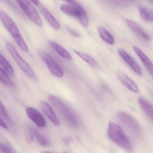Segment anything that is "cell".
<instances>
[{
	"label": "cell",
	"mask_w": 153,
	"mask_h": 153,
	"mask_svg": "<svg viewBox=\"0 0 153 153\" xmlns=\"http://www.w3.org/2000/svg\"><path fill=\"white\" fill-rule=\"evenodd\" d=\"M66 28H67V30L69 31V33L71 35H72V36H74L75 37H81V34L78 31L75 30L68 27H67Z\"/></svg>",
	"instance_id": "83f0119b"
},
{
	"label": "cell",
	"mask_w": 153,
	"mask_h": 153,
	"mask_svg": "<svg viewBox=\"0 0 153 153\" xmlns=\"http://www.w3.org/2000/svg\"><path fill=\"white\" fill-rule=\"evenodd\" d=\"M118 53L121 58L137 74L140 76L143 75V72L141 67L130 55L122 48L118 49Z\"/></svg>",
	"instance_id": "9c48e42d"
},
{
	"label": "cell",
	"mask_w": 153,
	"mask_h": 153,
	"mask_svg": "<svg viewBox=\"0 0 153 153\" xmlns=\"http://www.w3.org/2000/svg\"><path fill=\"white\" fill-rule=\"evenodd\" d=\"M117 116L121 123L132 133L137 136L141 135L142 131L140 126L130 114L125 111H121L118 113Z\"/></svg>",
	"instance_id": "8992f818"
},
{
	"label": "cell",
	"mask_w": 153,
	"mask_h": 153,
	"mask_svg": "<svg viewBox=\"0 0 153 153\" xmlns=\"http://www.w3.org/2000/svg\"><path fill=\"white\" fill-rule=\"evenodd\" d=\"M49 45L54 51H55L63 58L67 59H72V56L68 51L56 42L52 41H49Z\"/></svg>",
	"instance_id": "e0dca14e"
},
{
	"label": "cell",
	"mask_w": 153,
	"mask_h": 153,
	"mask_svg": "<svg viewBox=\"0 0 153 153\" xmlns=\"http://www.w3.org/2000/svg\"><path fill=\"white\" fill-rule=\"evenodd\" d=\"M138 103L142 109L153 122V105L143 98L138 99Z\"/></svg>",
	"instance_id": "2e32d148"
},
{
	"label": "cell",
	"mask_w": 153,
	"mask_h": 153,
	"mask_svg": "<svg viewBox=\"0 0 153 153\" xmlns=\"http://www.w3.org/2000/svg\"><path fill=\"white\" fill-rule=\"evenodd\" d=\"M60 9L66 14L77 19L83 27H87L89 26V19L88 15L81 4L74 5L63 4L60 7Z\"/></svg>",
	"instance_id": "3957f363"
},
{
	"label": "cell",
	"mask_w": 153,
	"mask_h": 153,
	"mask_svg": "<svg viewBox=\"0 0 153 153\" xmlns=\"http://www.w3.org/2000/svg\"><path fill=\"white\" fill-rule=\"evenodd\" d=\"M16 44H17L19 47L25 52H28V46L26 44V42L24 41V39L22 38V36L18 38L14 39Z\"/></svg>",
	"instance_id": "d4e9b609"
},
{
	"label": "cell",
	"mask_w": 153,
	"mask_h": 153,
	"mask_svg": "<svg viewBox=\"0 0 153 153\" xmlns=\"http://www.w3.org/2000/svg\"><path fill=\"white\" fill-rule=\"evenodd\" d=\"M127 24L132 31L139 38L145 41L151 40V37L136 22L130 19L126 20Z\"/></svg>",
	"instance_id": "8fae6325"
},
{
	"label": "cell",
	"mask_w": 153,
	"mask_h": 153,
	"mask_svg": "<svg viewBox=\"0 0 153 153\" xmlns=\"http://www.w3.org/2000/svg\"><path fill=\"white\" fill-rule=\"evenodd\" d=\"M40 56L49 71L53 75L58 77H62L64 76L63 69L49 54L45 52H41L40 53Z\"/></svg>",
	"instance_id": "ba28073f"
},
{
	"label": "cell",
	"mask_w": 153,
	"mask_h": 153,
	"mask_svg": "<svg viewBox=\"0 0 153 153\" xmlns=\"http://www.w3.org/2000/svg\"><path fill=\"white\" fill-rule=\"evenodd\" d=\"M32 2L36 5H38L40 4L39 1V0H30Z\"/></svg>",
	"instance_id": "1f68e13d"
},
{
	"label": "cell",
	"mask_w": 153,
	"mask_h": 153,
	"mask_svg": "<svg viewBox=\"0 0 153 153\" xmlns=\"http://www.w3.org/2000/svg\"><path fill=\"white\" fill-rule=\"evenodd\" d=\"M109 138L114 143L128 152H132L133 146L120 126L113 122H110L107 129Z\"/></svg>",
	"instance_id": "6da1fadb"
},
{
	"label": "cell",
	"mask_w": 153,
	"mask_h": 153,
	"mask_svg": "<svg viewBox=\"0 0 153 153\" xmlns=\"http://www.w3.org/2000/svg\"><path fill=\"white\" fill-rule=\"evenodd\" d=\"M140 13L141 17L147 22H153V11L148 7H142L140 9Z\"/></svg>",
	"instance_id": "44dd1931"
},
{
	"label": "cell",
	"mask_w": 153,
	"mask_h": 153,
	"mask_svg": "<svg viewBox=\"0 0 153 153\" xmlns=\"http://www.w3.org/2000/svg\"><path fill=\"white\" fill-rule=\"evenodd\" d=\"M118 78L120 82L131 91L134 93L139 92V88L134 82L125 74L119 73Z\"/></svg>",
	"instance_id": "9a60e30c"
},
{
	"label": "cell",
	"mask_w": 153,
	"mask_h": 153,
	"mask_svg": "<svg viewBox=\"0 0 153 153\" xmlns=\"http://www.w3.org/2000/svg\"><path fill=\"white\" fill-rule=\"evenodd\" d=\"M1 150L4 153H13L12 152L11 150L6 146L2 145L1 144Z\"/></svg>",
	"instance_id": "f1b7e54d"
},
{
	"label": "cell",
	"mask_w": 153,
	"mask_h": 153,
	"mask_svg": "<svg viewBox=\"0 0 153 153\" xmlns=\"http://www.w3.org/2000/svg\"><path fill=\"white\" fill-rule=\"evenodd\" d=\"M64 1L66 2L67 3H69V4H72V5H78L80 4L77 2L76 0H63Z\"/></svg>",
	"instance_id": "f546056e"
},
{
	"label": "cell",
	"mask_w": 153,
	"mask_h": 153,
	"mask_svg": "<svg viewBox=\"0 0 153 153\" xmlns=\"http://www.w3.org/2000/svg\"><path fill=\"white\" fill-rule=\"evenodd\" d=\"M48 99L69 125L75 127L77 126L78 124L77 116L67 105L54 95H49Z\"/></svg>",
	"instance_id": "7a4b0ae2"
},
{
	"label": "cell",
	"mask_w": 153,
	"mask_h": 153,
	"mask_svg": "<svg viewBox=\"0 0 153 153\" xmlns=\"http://www.w3.org/2000/svg\"><path fill=\"white\" fill-rule=\"evenodd\" d=\"M26 137H27V140L28 142L29 143H31L33 142V139H34V135L32 132L31 128H30L27 131V134H26Z\"/></svg>",
	"instance_id": "484cf974"
},
{
	"label": "cell",
	"mask_w": 153,
	"mask_h": 153,
	"mask_svg": "<svg viewBox=\"0 0 153 153\" xmlns=\"http://www.w3.org/2000/svg\"><path fill=\"white\" fill-rule=\"evenodd\" d=\"M40 108L45 115L49 119L55 126H58L60 124L59 120L51 106L45 101H41L40 103Z\"/></svg>",
	"instance_id": "4fadbf2b"
},
{
	"label": "cell",
	"mask_w": 153,
	"mask_h": 153,
	"mask_svg": "<svg viewBox=\"0 0 153 153\" xmlns=\"http://www.w3.org/2000/svg\"><path fill=\"white\" fill-rule=\"evenodd\" d=\"M74 52L80 58H81L88 64L90 65L91 66L95 69H99V65L98 64L97 62L90 56L87 54L82 53V52L76 51V50H74Z\"/></svg>",
	"instance_id": "d6986e66"
},
{
	"label": "cell",
	"mask_w": 153,
	"mask_h": 153,
	"mask_svg": "<svg viewBox=\"0 0 153 153\" xmlns=\"http://www.w3.org/2000/svg\"><path fill=\"white\" fill-rule=\"evenodd\" d=\"M0 117L1 119L4 122L8 123V124L10 123V120L9 115L4 108V106L3 105L1 102L0 103Z\"/></svg>",
	"instance_id": "603a6c76"
},
{
	"label": "cell",
	"mask_w": 153,
	"mask_h": 153,
	"mask_svg": "<svg viewBox=\"0 0 153 153\" xmlns=\"http://www.w3.org/2000/svg\"><path fill=\"white\" fill-rule=\"evenodd\" d=\"M98 31L100 36L106 43L110 45H113L115 44V40L114 37L105 28L99 27H98Z\"/></svg>",
	"instance_id": "ac0fdd59"
},
{
	"label": "cell",
	"mask_w": 153,
	"mask_h": 153,
	"mask_svg": "<svg viewBox=\"0 0 153 153\" xmlns=\"http://www.w3.org/2000/svg\"><path fill=\"white\" fill-rule=\"evenodd\" d=\"M0 19L5 28L10 33L13 39L22 36L19 30L14 21L5 12H0Z\"/></svg>",
	"instance_id": "52a82bcc"
},
{
	"label": "cell",
	"mask_w": 153,
	"mask_h": 153,
	"mask_svg": "<svg viewBox=\"0 0 153 153\" xmlns=\"http://www.w3.org/2000/svg\"><path fill=\"white\" fill-rule=\"evenodd\" d=\"M41 153H54L53 152H49V151H44Z\"/></svg>",
	"instance_id": "d6a6232c"
},
{
	"label": "cell",
	"mask_w": 153,
	"mask_h": 153,
	"mask_svg": "<svg viewBox=\"0 0 153 153\" xmlns=\"http://www.w3.org/2000/svg\"><path fill=\"white\" fill-rule=\"evenodd\" d=\"M17 3L28 18L37 26H43V22L37 11L28 0H16Z\"/></svg>",
	"instance_id": "5b68a950"
},
{
	"label": "cell",
	"mask_w": 153,
	"mask_h": 153,
	"mask_svg": "<svg viewBox=\"0 0 153 153\" xmlns=\"http://www.w3.org/2000/svg\"><path fill=\"white\" fill-rule=\"evenodd\" d=\"M134 49L137 55L140 60L148 71V72L153 77V63L147 56L137 46H133Z\"/></svg>",
	"instance_id": "7c38bea8"
},
{
	"label": "cell",
	"mask_w": 153,
	"mask_h": 153,
	"mask_svg": "<svg viewBox=\"0 0 153 153\" xmlns=\"http://www.w3.org/2000/svg\"><path fill=\"white\" fill-rule=\"evenodd\" d=\"M9 74L4 71L1 68H0V76L2 82L10 86L13 85V83L9 76Z\"/></svg>",
	"instance_id": "7402d4cb"
},
{
	"label": "cell",
	"mask_w": 153,
	"mask_h": 153,
	"mask_svg": "<svg viewBox=\"0 0 153 153\" xmlns=\"http://www.w3.org/2000/svg\"><path fill=\"white\" fill-rule=\"evenodd\" d=\"M38 7L44 18L51 27L56 30L60 29L61 28L60 23L54 18L51 13L43 5L39 4L38 5Z\"/></svg>",
	"instance_id": "5bb4252c"
},
{
	"label": "cell",
	"mask_w": 153,
	"mask_h": 153,
	"mask_svg": "<svg viewBox=\"0 0 153 153\" xmlns=\"http://www.w3.org/2000/svg\"><path fill=\"white\" fill-rule=\"evenodd\" d=\"M26 113L28 117L32 120L38 126L44 127L46 123L42 115L34 108L28 107L26 108Z\"/></svg>",
	"instance_id": "30bf717a"
},
{
	"label": "cell",
	"mask_w": 153,
	"mask_h": 153,
	"mask_svg": "<svg viewBox=\"0 0 153 153\" xmlns=\"http://www.w3.org/2000/svg\"><path fill=\"white\" fill-rule=\"evenodd\" d=\"M0 65L1 68L9 75H13L14 74V71L11 65L1 54L0 55Z\"/></svg>",
	"instance_id": "ffe728a7"
},
{
	"label": "cell",
	"mask_w": 153,
	"mask_h": 153,
	"mask_svg": "<svg viewBox=\"0 0 153 153\" xmlns=\"http://www.w3.org/2000/svg\"><path fill=\"white\" fill-rule=\"evenodd\" d=\"M63 153H67V152H63Z\"/></svg>",
	"instance_id": "836d02e7"
},
{
	"label": "cell",
	"mask_w": 153,
	"mask_h": 153,
	"mask_svg": "<svg viewBox=\"0 0 153 153\" xmlns=\"http://www.w3.org/2000/svg\"><path fill=\"white\" fill-rule=\"evenodd\" d=\"M0 125H1V127H2L3 128H5V129H7V128H8L5 122L2 120L1 119H0Z\"/></svg>",
	"instance_id": "4dcf8cb0"
},
{
	"label": "cell",
	"mask_w": 153,
	"mask_h": 153,
	"mask_svg": "<svg viewBox=\"0 0 153 153\" xmlns=\"http://www.w3.org/2000/svg\"><path fill=\"white\" fill-rule=\"evenodd\" d=\"M32 132L34 134V136L37 139V141L38 142L39 144L41 146H45L47 145V141L46 138L43 137L42 134L39 133L37 131L36 129L31 128Z\"/></svg>",
	"instance_id": "cb8c5ba5"
},
{
	"label": "cell",
	"mask_w": 153,
	"mask_h": 153,
	"mask_svg": "<svg viewBox=\"0 0 153 153\" xmlns=\"http://www.w3.org/2000/svg\"><path fill=\"white\" fill-rule=\"evenodd\" d=\"M5 46L13 60L15 61L24 74L30 78L36 80L37 76L35 72L28 64V63L24 61V59L20 56L15 48L10 42L6 43Z\"/></svg>",
	"instance_id": "277c9868"
},
{
	"label": "cell",
	"mask_w": 153,
	"mask_h": 153,
	"mask_svg": "<svg viewBox=\"0 0 153 153\" xmlns=\"http://www.w3.org/2000/svg\"><path fill=\"white\" fill-rule=\"evenodd\" d=\"M4 1L9 7H10L13 10L15 11V12L18 13H20L19 10H18L17 7L15 6V4H14L13 3L12 1L11 0H4Z\"/></svg>",
	"instance_id": "4316f807"
}]
</instances>
